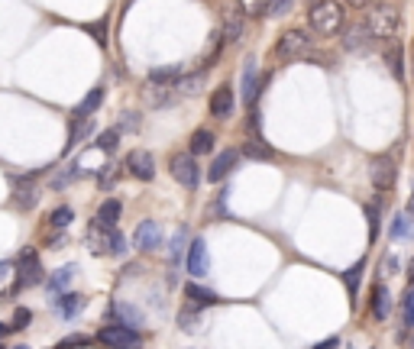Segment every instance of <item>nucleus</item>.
<instances>
[{
  "label": "nucleus",
  "mask_w": 414,
  "mask_h": 349,
  "mask_svg": "<svg viewBox=\"0 0 414 349\" xmlns=\"http://www.w3.org/2000/svg\"><path fill=\"white\" fill-rule=\"evenodd\" d=\"M179 321H181V330H185V333H191V330H194V327H198V311L191 314V307H185V311H181V317H179Z\"/></svg>",
  "instance_id": "38"
},
{
  "label": "nucleus",
  "mask_w": 414,
  "mask_h": 349,
  "mask_svg": "<svg viewBox=\"0 0 414 349\" xmlns=\"http://www.w3.org/2000/svg\"><path fill=\"white\" fill-rule=\"evenodd\" d=\"M401 311H405V323L414 327V288L405 294V301H401Z\"/></svg>",
  "instance_id": "39"
},
{
  "label": "nucleus",
  "mask_w": 414,
  "mask_h": 349,
  "mask_svg": "<svg viewBox=\"0 0 414 349\" xmlns=\"http://www.w3.org/2000/svg\"><path fill=\"white\" fill-rule=\"evenodd\" d=\"M395 175H398V169L388 155H376V159L369 162V181H372V188L382 191V194L395 188Z\"/></svg>",
  "instance_id": "6"
},
{
  "label": "nucleus",
  "mask_w": 414,
  "mask_h": 349,
  "mask_svg": "<svg viewBox=\"0 0 414 349\" xmlns=\"http://www.w3.org/2000/svg\"><path fill=\"white\" fill-rule=\"evenodd\" d=\"M236 3H240V10H243L246 17H263L272 7V0H236Z\"/></svg>",
  "instance_id": "29"
},
{
  "label": "nucleus",
  "mask_w": 414,
  "mask_h": 349,
  "mask_svg": "<svg viewBox=\"0 0 414 349\" xmlns=\"http://www.w3.org/2000/svg\"><path fill=\"white\" fill-rule=\"evenodd\" d=\"M398 23H401V19H398V10L388 7V3H379V7H372L366 13V23H363V26H366V33L372 39H392L398 33Z\"/></svg>",
  "instance_id": "2"
},
{
  "label": "nucleus",
  "mask_w": 414,
  "mask_h": 349,
  "mask_svg": "<svg viewBox=\"0 0 414 349\" xmlns=\"http://www.w3.org/2000/svg\"><path fill=\"white\" fill-rule=\"evenodd\" d=\"M159 243H162V227L156 220L136 223V230H133V246H136L140 253H152V249H159Z\"/></svg>",
  "instance_id": "8"
},
{
  "label": "nucleus",
  "mask_w": 414,
  "mask_h": 349,
  "mask_svg": "<svg viewBox=\"0 0 414 349\" xmlns=\"http://www.w3.org/2000/svg\"><path fill=\"white\" fill-rule=\"evenodd\" d=\"M75 282V265H65V269H58L52 278H49V291L56 294H62V291H68V284Z\"/></svg>",
  "instance_id": "22"
},
{
  "label": "nucleus",
  "mask_w": 414,
  "mask_h": 349,
  "mask_svg": "<svg viewBox=\"0 0 414 349\" xmlns=\"http://www.w3.org/2000/svg\"><path fill=\"white\" fill-rule=\"evenodd\" d=\"M120 214H123V204L117 198H107L97 207V217H94V223H101V227H107V230H117V223H120Z\"/></svg>",
  "instance_id": "18"
},
{
  "label": "nucleus",
  "mask_w": 414,
  "mask_h": 349,
  "mask_svg": "<svg viewBox=\"0 0 414 349\" xmlns=\"http://www.w3.org/2000/svg\"><path fill=\"white\" fill-rule=\"evenodd\" d=\"M366 217H369V239L376 243V239H379V207H369Z\"/></svg>",
  "instance_id": "40"
},
{
  "label": "nucleus",
  "mask_w": 414,
  "mask_h": 349,
  "mask_svg": "<svg viewBox=\"0 0 414 349\" xmlns=\"http://www.w3.org/2000/svg\"><path fill=\"white\" fill-rule=\"evenodd\" d=\"M113 171H117V165H113V162H107V165H104V171H101V188H110Z\"/></svg>",
  "instance_id": "44"
},
{
  "label": "nucleus",
  "mask_w": 414,
  "mask_h": 349,
  "mask_svg": "<svg viewBox=\"0 0 414 349\" xmlns=\"http://www.w3.org/2000/svg\"><path fill=\"white\" fill-rule=\"evenodd\" d=\"M363 269H366V262H356L347 275H343V282H347V288H349V298H356V294H359V282H363Z\"/></svg>",
  "instance_id": "31"
},
{
  "label": "nucleus",
  "mask_w": 414,
  "mask_h": 349,
  "mask_svg": "<svg viewBox=\"0 0 414 349\" xmlns=\"http://www.w3.org/2000/svg\"><path fill=\"white\" fill-rule=\"evenodd\" d=\"M408 233H411V214H398L395 223H392V230H388V236L398 243V239H405Z\"/></svg>",
  "instance_id": "32"
},
{
  "label": "nucleus",
  "mask_w": 414,
  "mask_h": 349,
  "mask_svg": "<svg viewBox=\"0 0 414 349\" xmlns=\"http://www.w3.org/2000/svg\"><path fill=\"white\" fill-rule=\"evenodd\" d=\"M386 62H388V68H392V75L401 78V71H405V52H401L398 46H388L386 49Z\"/></svg>",
  "instance_id": "27"
},
{
  "label": "nucleus",
  "mask_w": 414,
  "mask_h": 349,
  "mask_svg": "<svg viewBox=\"0 0 414 349\" xmlns=\"http://www.w3.org/2000/svg\"><path fill=\"white\" fill-rule=\"evenodd\" d=\"M13 349H26V346H13Z\"/></svg>",
  "instance_id": "51"
},
{
  "label": "nucleus",
  "mask_w": 414,
  "mask_h": 349,
  "mask_svg": "<svg viewBox=\"0 0 414 349\" xmlns=\"http://www.w3.org/2000/svg\"><path fill=\"white\" fill-rule=\"evenodd\" d=\"M259 91H263V78H259V68H256V62L249 58L243 68V101L246 104H253L256 97H259Z\"/></svg>",
  "instance_id": "16"
},
{
  "label": "nucleus",
  "mask_w": 414,
  "mask_h": 349,
  "mask_svg": "<svg viewBox=\"0 0 414 349\" xmlns=\"http://www.w3.org/2000/svg\"><path fill=\"white\" fill-rule=\"evenodd\" d=\"M110 314L117 317V323L120 327H130V330H140L142 327V314L133 307V304H126V301H113L110 304Z\"/></svg>",
  "instance_id": "15"
},
{
  "label": "nucleus",
  "mask_w": 414,
  "mask_h": 349,
  "mask_svg": "<svg viewBox=\"0 0 414 349\" xmlns=\"http://www.w3.org/2000/svg\"><path fill=\"white\" fill-rule=\"evenodd\" d=\"M101 101H104V87H94V91L75 107V120H91V114L101 107Z\"/></svg>",
  "instance_id": "20"
},
{
  "label": "nucleus",
  "mask_w": 414,
  "mask_h": 349,
  "mask_svg": "<svg viewBox=\"0 0 414 349\" xmlns=\"http://www.w3.org/2000/svg\"><path fill=\"white\" fill-rule=\"evenodd\" d=\"M308 23L317 36H333L343 26V7L337 0H314L308 10Z\"/></svg>",
  "instance_id": "1"
},
{
  "label": "nucleus",
  "mask_w": 414,
  "mask_h": 349,
  "mask_svg": "<svg viewBox=\"0 0 414 349\" xmlns=\"http://www.w3.org/2000/svg\"><path fill=\"white\" fill-rule=\"evenodd\" d=\"M97 340L110 349H140L142 346L140 330H130V327H120V323L101 327V330H97Z\"/></svg>",
  "instance_id": "5"
},
{
  "label": "nucleus",
  "mask_w": 414,
  "mask_h": 349,
  "mask_svg": "<svg viewBox=\"0 0 414 349\" xmlns=\"http://www.w3.org/2000/svg\"><path fill=\"white\" fill-rule=\"evenodd\" d=\"M94 133V120H72V136H68V146L65 149H75L78 142Z\"/></svg>",
  "instance_id": "26"
},
{
  "label": "nucleus",
  "mask_w": 414,
  "mask_h": 349,
  "mask_svg": "<svg viewBox=\"0 0 414 349\" xmlns=\"http://www.w3.org/2000/svg\"><path fill=\"white\" fill-rule=\"evenodd\" d=\"M210 114L217 117V120H226V117L233 114V91L230 87H217L214 94H210Z\"/></svg>",
  "instance_id": "17"
},
{
  "label": "nucleus",
  "mask_w": 414,
  "mask_h": 349,
  "mask_svg": "<svg viewBox=\"0 0 414 349\" xmlns=\"http://www.w3.org/2000/svg\"><path fill=\"white\" fill-rule=\"evenodd\" d=\"M13 201H17L19 210H33V207H36L39 191H36V185H33V175L13 181Z\"/></svg>",
  "instance_id": "13"
},
{
  "label": "nucleus",
  "mask_w": 414,
  "mask_h": 349,
  "mask_svg": "<svg viewBox=\"0 0 414 349\" xmlns=\"http://www.w3.org/2000/svg\"><path fill=\"white\" fill-rule=\"evenodd\" d=\"M185 294H188V301L194 304V307H207V304H217V301H220L214 291H207V288H201V284H194V282L185 284Z\"/></svg>",
  "instance_id": "21"
},
{
  "label": "nucleus",
  "mask_w": 414,
  "mask_h": 349,
  "mask_svg": "<svg viewBox=\"0 0 414 349\" xmlns=\"http://www.w3.org/2000/svg\"><path fill=\"white\" fill-rule=\"evenodd\" d=\"M88 337H68V340H62V343H56V349H81V346H88Z\"/></svg>",
  "instance_id": "42"
},
{
  "label": "nucleus",
  "mask_w": 414,
  "mask_h": 349,
  "mask_svg": "<svg viewBox=\"0 0 414 349\" xmlns=\"http://www.w3.org/2000/svg\"><path fill=\"white\" fill-rule=\"evenodd\" d=\"M185 265H188V272L194 278H204L207 269H210V253H207V243L201 236H194L188 246V255H185Z\"/></svg>",
  "instance_id": "9"
},
{
  "label": "nucleus",
  "mask_w": 414,
  "mask_h": 349,
  "mask_svg": "<svg viewBox=\"0 0 414 349\" xmlns=\"http://www.w3.org/2000/svg\"><path fill=\"white\" fill-rule=\"evenodd\" d=\"M110 236H113V230L101 227V223H91L88 227V249L94 255H110Z\"/></svg>",
  "instance_id": "14"
},
{
  "label": "nucleus",
  "mask_w": 414,
  "mask_h": 349,
  "mask_svg": "<svg viewBox=\"0 0 414 349\" xmlns=\"http://www.w3.org/2000/svg\"><path fill=\"white\" fill-rule=\"evenodd\" d=\"M169 169H172V178L179 181L181 188H198V185H201L198 162H194V155H191V152H181V155H175Z\"/></svg>",
  "instance_id": "7"
},
{
  "label": "nucleus",
  "mask_w": 414,
  "mask_h": 349,
  "mask_svg": "<svg viewBox=\"0 0 414 349\" xmlns=\"http://www.w3.org/2000/svg\"><path fill=\"white\" fill-rule=\"evenodd\" d=\"M62 239H65V243H68V236L65 233H62V230H56V233H52V236H49V249H58V246H62Z\"/></svg>",
  "instance_id": "45"
},
{
  "label": "nucleus",
  "mask_w": 414,
  "mask_h": 349,
  "mask_svg": "<svg viewBox=\"0 0 414 349\" xmlns=\"http://www.w3.org/2000/svg\"><path fill=\"white\" fill-rule=\"evenodd\" d=\"M117 142H120V130H107L101 136V139H97V149H104V152H110L113 146H117Z\"/></svg>",
  "instance_id": "37"
},
{
  "label": "nucleus",
  "mask_w": 414,
  "mask_h": 349,
  "mask_svg": "<svg viewBox=\"0 0 414 349\" xmlns=\"http://www.w3.org/2000/svg\"><path fill=\"white\" fill-rule=\"evenodd\" d=\"M13 272H17V282H13L10 294L26 291V288H36V284L42 282V262H39L36 249H23V253H19V262L13 265Z\"/></svg>",
  "instance_id": "3"
},
{
  "label": "nucleus",
  "mask_w": 414,
  "mask_h": 349,
  "mask_svg": "<svg viewBox=\"0 0 414 349\" xmlns=\"http://www.w3.org/2000/svg\"><path fill=\"white\" fill-rule=\"evenodd\" d=\"M369 314H372L376 321H388V314H392V298H388V288H386V284H376V288H372Z\"/></svg>",
  "instance_id": "19"
},
{
  "label": "nucleus",
  "mask_w": 414,
  "mask_h": 349,
  "mask_svg": "<svg viewBox=\"0 0 414 349\" xmlns=\"http://www.w3.org/2000/svg\"><path fill=\"white\" fill-rule=\"evenodd\" d=\"M217 214H220V217H226V191H220V198H217L214 207H210V217H217Z\"/></svg>",
  "instance_id": "43"
},
{
  "label": "nucleus",
  "mask_w": 414,
  "mask_h": 349,
  "mask_svg": "<svg viewBox=\"0 0 414 349\" xmlns=\"http://www.w3.org/2000/svg\"><path fill=\"white\" fill-rule=\"evenodd\" d=\"M310 49V36L304 29H285L279 42H275V58L279 62H295V58H301L304 52Z\"/></svg>",
  "instance_id": "4"
},
{
  "label": "nucleus",
  "mask_w": 414,
  "mask_h": 349,
  "mask_svg": "<svg viewBox=\"0 0 414 349\" xmlns=\"http://www.w3.org/2000/svg\"><path fill=\"white\" fill-rule=\"evenodd\" d=\"M220 36L226 39V42H240V36H243V19H240V13H224V33Z\"/></svg>",
  "instance_id": "23"
},
{
  "label": "nucleus",
  "mask_w": 414,
  "mask_h": 349,
  "mask_svg": "<svg viewBox=\"0 0 414 349\" xmlns=\"http://www.w3.org/2000/svg\"><path fill=\"white\" fill-rule=\"evenodd\" d=\"M126 253V239L120 236V230H113V236H110V255H123Z\"/></svg>",
  "instance_id": "41"
},
{
  "label": "nucleus",
  "mask_w": 414,
  "mask_h": 349,
  "mask_svg": "<svg viewBox=\"0 0 414 349\" xmlns=\"http://www.w3.org/2000/svg\"><path fill=\"white\" fill-rule=\"evenodd\" d=\"M246 159H263V162H269V159H275V152L269 149V146H263L259 139H249L246 142Z\"/></svg>",
  "instance_id": "30"
},
{
  "label": "nucleus",
  "mask_w": 414,
  "mask_h": 349,
  "mask_svg": "<svg viewBox=\"0 0 414 349\" xmlns=\"http://www.w3.org/2000/svg\"><path fill=\"white\" fill-rule=\"evenodd\" d=\"M201 81H204V75H191V78H181V81H179V91H181V94H198Z\"/></svg>",
  "instance_id": "35"
},
{
  "label": "nucleus",
  "mask_w": 414,
  "mask_h": 349,
  "mask_svg": "<svg viewBox=\"0 0 414 349\" xmlns=\"http://www.w3.org/2000/svg\"><path fill=\"white\" fill-rule=\"evenodd\" d=\"M126 169H130L133 178H140V181L156 178V159H152L146 149H133L130 155H126Z\"/></svg>",
  "instance_id": "10"
},
{
  "label": "nucleus",
  "mask_w": 414,
  "mask_h": 349,
  "mask_svg": "<svg viewBox=\"0 0 414 349\" xmlns=\"http://www.w3.org/2000/svg\"><path fill=\"white\" fill-rule=\"evenodd\" d=\"M236 162H240V149H224L220 155H217L214 162H210V169H207V181H224L230 171L236 169Z\"/></svg>",
  "instance_id": "11"
},
{
  "label": "nucleus",
  "mask_w": 414,
  "mask_h": 349,
  "mask_svg": "<svg viewBox=\"0 0 414 349\" xmlns=\"http://www.w3.org/2000/svg\"><path fill=\"white\" fill-rule=\"evenodd\" d=\"M207 152H214V133L198 130L194 136H191V155L198 159V155H207Z\"/></svg>",
  "instance_id": "25"
},
{
  "label": "nucleus",
  "mask_w": 414,
  "mask_h": 349,
  "mask_svg": "<svg viewBox=\"0 0 414 349\" xmlns=\"http://www.w3.org/2000/svg\"><path fill=\"white\" fill-rule=\"evenodd\" d=\"M185 246H191V239H188V230L185 227H179V233H175V239H172V262L179 265L181 262V255H185Z\"/></svg>",
  "instance_id": "28"
},
{
  "label": "nucleus",
  "mask_w": 414,
  "mask_h": 349,
  "mask_svg": "<svg viewBox=\"0 0 414 349\" xmlns=\"http://www.w3.org/2000/svg\"><path fill=\"white\" fill-rule=\"evenodd\" d=\"M7 269H10V262H0V278L7 275Z\"/></svg>",
  "instance_id": "50"
},
{
  "label": "nucleus",
  "mask_w": 414,
  "mask_h": 349,
  "mask_svg": "<svg viewBox=\"0 0 414 349\" xmlns=\"http://www.w3.org/2000/svg\"><path fill=\"white\" fill-rule=\"evenodd\" d=\"M340 346V340H337V337H327V340H324V343H317V346H314V349H337Z\"/></svg>",
  "instance_id": "47"
},
{
  "label": "nucleus",
  "mask_w": 414,
  "mask_h": 349,
  "mask_svg": "<svg viewBox=\"0 0 414 349\" xmlns=\"http://www.w3.org/2000/svg\"><path fill=\"white\" fill-rule=\"evenodd\" d=\"M10 330H13L10 323H0V343H3V340H7V337H10Z\"/></svg>",
  "instance_id": "48"
},
{
  "label": "nucleus",
  "mask_w": 414,
  "mask_h": 349,
  "mask_svg": "<svg viewBox=\"0 0 414 349\" xmlns=\"http://www.w3.org/2000/svg\"><path fill=\"white\" fill-rule=\"evenodd\" d=\"M29 321H33V314H29L26 307H17V311H13V323H10V327H13V330H26Z\"/></svg>",
  "instance_id": "36"
},
{
  "label": "nucleus",
  "mask_w": 414,
  "mask_h": 349,
  "mask_svg": "<svg viewBox=\"0 0 414 349\" xmlns=\"http://www.w3.org/2000/svg\"><path fill=\"white\" fill-rule=\"evenodd\" d=\"M349 7H369V0H347Z\"/></svg>",
  "instance_id": "49"
},
{
  "label": "nucleus",
  "mask_w": 414,
  "mask_h": 349,
  "mask_svg": "<svg viewBox=\"0 0 414 349\" xmlns=\"http://www.w3.org/2000/svg\"><path fill=\"white\" fill-rule=\"evenodd\" d=\"M369 33H366V26H349L347 29V36H343V46L349 49V52H359V49H366L369 46Z\"/></svg>",
  "instance_id": "24"
},
{
  "label": "nucleus",
  "mask_w": 414,
  "mask_h": 349,
  "mask_svg": "<svg viewBox=\"0 0 414 349\" xmlns=\"http://www.w3.org/2000/svg\"><path fill=\"white\" fill-rule=\"evenodd\" d=\"M175 78H179V68H175V65H169V68H152V71H149V81H152V85H172Z\"/></svg>",
  "instance_id": "34"
},
{
  "label": "nucleus",
  "mask_w": 414,
  "mask_h": 349,
  "mask_svg": "<svg viewBox=\"0 0 414 349\" xmlns=\"http://www.w3.org/2000/svg\"><path fill=\"white\" fill-rule=\"evenodd\" d=\"M0 349H7V346H3V343H0Z\"/></svg>",
  "instance_id": "52"
},
{
  "label": "nucleus",
  "mask_w": 414,
  "mask_h": 349,
  "mask_svg": "<svg viewBox=\"0 0 414 349\" xmlns=\"http://www.w3.org/2000/svg\"><path fill=\"white\" fill-rule=\"evenodd\" d=\"M288 7H292V0H272V10H275V13H288Z\"/></svg>",
  "instance_id": "46"
},
{
  "label": "nucleus",
  "mask_w": 414,
  "mask_h": 349,
  "mask_svg": "<svg viewBox=\"0 0 414 349\" xmlns=\"http://www.w3.org/2000/svg\"><path fill=\"white\" fill-rule=\"evenodd\" d=\"M85 304H88L85 294L65 291V294H58V298H56V311H58V317H62V321H72V317H78V314L85 311Z\"/></svg>",
  "instance_id": "12"
},
{
  "label": "nucleus",
  "mask_w": 414,
  "mask_h": 349,
  "mask_svg": "<svg viewBox=\"0 0 414 349\" xmlns=\"http://www.w3.org/2000/svg\"><path fill=\"white\" fill-rule=\"evenodd\" d=\"M72 220H75L72 207H56L52 217H49V223H52V230H65V227H72Z\"/></svg>",
  "instance_id": "33"
}]
</instances>
